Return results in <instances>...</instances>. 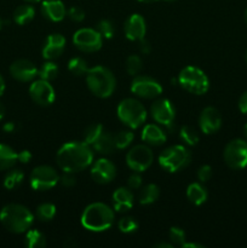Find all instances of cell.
Returning <instances> with one entry per match:
<instances>
[{"label": "cell", "mask_w": 247, "mask_h": 248, "mask_svg": "<svg viewBox=\"0 0 247 248\" xmlns=\"http://www.w3.org/2000/svg\"><path fill=\"white\" fill-rule=\"evenodd\" d=\"M103 126L102 124L94 123L92 125L87 126L84 131V142L87 143L89 145H92L97 140H98L99 136L103 132Z\"/></svg>", "instance_id": "obj_32"}, {"label": "cell", "mask_w": 247, "mask_h": 248, "mask_svg": "<svg viewBox=\"0 0 247 248\" xmlns=\"http://www.w3.org/2000/svg\"><path fill=\"white\" fill-rule=\"evenodd\" d=\"M56 216V206L50 202L40 203L36 208V217L41 222H50Z\"/></svg>", "instance_id": "obj_31"}, {"label": "cell", "mask_w": 247, "mask_h": 248, "mask_svg": "<svg viewBox=\"0 0 247 248\" xmlns=\"http://www.w3.org/2000/svg\"><path fill=\"white\" fill-rule=\"evenodd\" d=\"M65 38L60 33L50 34L43 46V57L46 61H53L60 57L65 48Z\"/></svg>", "instance_id": "obj_18"}, {"label": "cell", "mask_w": 247, "mask_h": 248, "mask_svg": "<svg viewBox=\"0 0 247 248\" xmlns=\"http://www.w3.org/2000/svg\"><path fill=\"white\" fill-rule=\"evenodd\" d=\"M2 130H4L6 133H11L16 130V125H15V123H12V121H9V123L4 124Z\"/></svg>", "instance_id": "obj_47"}, {"label": "cell", "mask_w": 247, "mask_h": 248, "mask_svg": "<svg viewBox=\"0 0 247 248\" xmlns=\"http://www.w3.org/2000/svg\"><path fill=\"white\" fill-rule=\"evenodd\" d=\"M41 15L51 22H61L64 19L67 10L61 0H44L41 4Z\"/></svg>", "instance_id": "obj_20"}, {"label": "cell", "mask_w": 247, "mask_h": 248, "mask_svg": "<svg viewBox=\"0 0 247 248\" xmlns=\"http://www.w3.org/2000/svg\"><path fill=\"white\" fill-rule=\"evenodd\" d=\"M4 116H5V107H4V104L0 102V120H1Z\"/></svg>", "instance_id": "obj_51"}, {"label": "cell", "mask_w": 247, "mask_h": 248, "mask_svg": "<svg viewBox=\"0 0 247 248\" xmlns=\"http://www.w3.org/2000/svg\"><path fill=\"white\" fill-rule=\"evenodd\" d=\"M46 237L36 229H29L24 237V245L28 248H43L46 246Z\"/></svg>", "instance_id": "obj_28"}, {"label": "cell", "mask_w": 247, "mask_h": 248, "mask_svg": "<svg viewBox=\"0 0 247 248\" xmlns=\"http://www.w3.org/2000/svg\"><path fill=\"white\" fill-rule=\"evenodd\" d=\"M118 118L124 125L136 130L147 120V110L139 101L135 98H125L119 103L116 109Z\"/></svg>", "instance_id": "obj_5"}, {"label": "cell", "mask_w": 247, "mask_h": 248, "mask_svg": "<svg viewBox=\"0 0 247 248\" xmlns=\"http://www.w3.org/2000/svg\"><path fill=\"white\" fill-rule=\"evenodd\" d=\"M68 69L72 74L77 75V77H81V75H86L89 68H87V62L84 58L74 57L68 63Z\"/></svg>", "instance_id": "obj_34"}, {"label": "cell", "mask_w": 247, "mask_h": 248, "mask_svg": "<svg viewBox=\"0 0 247 248\" xmlns=\"http://www.w3.org/2000/svg\"><path fill=\"white\" fill-rule=\"evenodd\" d=\"M113 202H114V210L116 212H127L132 208L135 199H133L132 191L130 188H118L113 194Z\"/></svg>", "instance_id": "obj_21"}, {"label": "cell", "mask_w": 247, "mask_h": 248, "mask_svg": "<svg viewBox=\"0 0 247 248\" xmlns=\"http://www.w3.org/2000/svg\"><path fill=\"white\" fill-rule=\"evenodd\" d=\"M27 1H31V2H38V1H40V0H27Z\"/></svg>", "instance_id": "obj_56"}, {"label": "cell", "mask_w": 247, "mask_h": 248, "mask_svg": "<svg viewBox=\"0 0 247 248\" xmlns=\"http://www.w3.org/2000/svg\"><path fill=\"white\" fill-rule=\"evenodd\" d=\"M207 190L201 183H191L186 188V198L191 203L196 206L205 203L207 200Z\"/></svg>", "instance_id": "obj_24"}, {"label": "cell", "mask_w": 247, "mask_h": 248, "mask_svg": "<svg viewBox=\"0 0 247 248\" xmlns=\"http://www.w3.org/2000/svg\"><path fill=\"white\" fill-rule=\"evenodd\" d=\"M34 216L29 208L21 203H9L0 211V223L14 234H23L31 229Z\"/></svg>", "instance_id": "obj_2"}, {"label": "cell", "mask_w": 247, "mask_h": 248, "mask_svg": "<svg viewBox=\"0 0 247 248\" xmlns=\"http://www.w3.org/2000/svg\"><path fill=\"white\" fill-rule=\"evenodd\" d=\"M119 230L124 234H131L138 229V223L132 217H123L118 223Z\"/></svg>", "instance_id": "obj_37"}, {"label": "cell", "mask_w": 247, "mask_h": 248, "mask_svg": "<svg viewBox=\"0 0 247 248\" xmlns=\"http://www.w3.org/2000/svg\"><path fill=\"white\" fill-rule=\"evenodd\" d=\"M35 16V10L31 5L23 4L19 5L16 10L14 11V22L19 24V26H24V24L29 23L31 19Z\"/></svg>", "instance_id": "obj_26"}, {"label": "cell", "mask_w": 247, "mask_h": 248, "mask_svg": "<svg viewBox=\"0 0 247 248\" xmlns=\"http://www.w3.org/2000/svg\"><path fill=\"white\" fill-rule=\"evenodd\" d=\"M160 196V189L156 184H147L143 186V189L139 193V203L140 205H150L154 203L155 201L159 199Z\"/></svg>", "instance_id": "obj_27"}, {"label": "cell", "mask_w": 247, "mask_h": 248, "mask_svg": "<svg viewBox=\"0 0 247 248\" xmlns=\"http://www.w3.org/2000/svg\"><path fill=\"white\" fill-rule=\"evenodd\" d=\"M24 179V173L19 169H10L4 178V186L7 190H14L15 188L21 186Z\"/></svg>", "instance_id": "obj_29"}, {"label": "cell", "mask_w": 247, "mask_h": 248, "mask_svg": "<svg viewBox=\"0 0 247 248\" xmlns=\"http://www.w3.org/2000/svg\"><path fill=\"white\" fill-rule=\"evenodd\" d=\"M165 1H169V2H173V1H177V0H165Z\"/></svg>", "instance_id": "obj_57"}, {"label": "cell", "mask_w": 247, "mask_h": 248, "mask_svg": "<svg viewBox=\"0 0 247 248\" xmlns=\"http://www.w3.org/2000/svg\"><path fill=\"white\" fill-rule=\"evenodd\" d=\"M131 92L140 98H156L162 93V86L155 79L145 75H136L131 82Z\"/></svg>", "instance_id": "obj_12"}, {"label": "cell", "mask_w": 247, "mask_h": 248, "mask_svg": "<svg viewBox=\"0 0 247 248\" xmlns=\"http://www.w3.org/2000/svg\"><path fill=\"white\" fill-rule=\"evenodd\" d=\"M39 78L43 80H46V81H52L57 78L58 75V67L56 63H53L52 61H46L41 68L39 69L38 73Z\"/></svg>", "instance_id": "obj_30"}, {"label": "cell", "mask_w": 247, "mask_h": 248, "mask_svg": "<svg viewBox=\"0 0 247 248\" xmlns=\"http://www.w3.org/2000/svg\"><path fill=\"white\" fill-rule=\"evenodd\" d=\"M190 161L191 153L184 145H172V147L166 148L159 155L160 166L171 173L186 167L190 164Z\"/></svg>", "instance_id": "obj_7"}, {"label": "cell", "mask_w": 247, "mask_h": 248, "mask_svg": "<svg viewBox=\"0 0 247 248\" xmlns=\"http://www.w3.org/2000/svg\"><path fill=\"white\" fill-rule=\"evenodd\" d=\"M179 137L182 138V140H183L185 144L191 145V147L198 144L199 140H200L198 131L188 125L183 126V127L181 128V131H179Z\"/></svg>", "instance_id": "obj_33"}, {"label": "cell", "mask_w": 247, "mask_h": 248, "mask_svg": "<svg viewBox=\"0 0 247 248\" xmlns=\"http://www.w3.org/2000/svg\"><path fill=\"white\" fill-rule=\"evenodd\" d=\"M224 161L230 169L241 170L247 166V142L244 140H232L225 145L223 153Z\"/></svg>", "instance_id": "obj_9"}, {"label": "cell", "mask_w": 247, "mask_h": 248, "mask_svg": "<svg viewBox=\"0 0 247 248\" xmlns=\"http://www.w3.org/2000/svg\"><path fill=\"white\" fill-rule=\"evenodd\" d=\"M115 215L113 208L103 202L90 203L82 212L81 225L90 232H106L113 225Z\"/></svg>", "instance_id": "obj_3"}, {"label": "cell", "mask_w": 247, "mask_h": 248, "mask_svg": "<svg viewBox=\"0 0 247 248\" xmlns=\"http://www.w3.org/2000/svg\"><path fill=\"white\" fill-rule=\"evenodd\" d=\"M154 161V154L148 145L137 144L131 148L126 154V164L132 171L144 172L152 166Z\"/></svg>", "instance_id": "obj_8"}, {"label": "cell", "mask_w": 247, "mask_h": 248, "mask_svg": "<svg viewBox=\"0 0 247 248\" xmlns=\"http://www.w3.org/2000/svg\"><path fill=\"white\" fill-rule=\"evenodd\" d=\"M86 84L94 96L98 98H108L115 91L116 79L108 68L96 65L87 70Z\"/></svg>", "instance_id": "obj_4"}, {"label": "cell", "mask_w": 247, "mask_h": 248, "mask_svg": "<svg viewBox=\"0 0 247 248\" xmlns=\"http://www.w3.org/2000/svg\"><path fill=\"white\" fill-rule=\"evenodd\" d=\"M97 31L102 35L104 39H111L115 33V28H114L113 23L108 19H102L97 24Z\"/></svg>", "instance_id": "obj_38"}, {"label": "cell", "mask_w": 247, "mask_h": 248, "mask_svg": "<svg viewBox=\"0 0 247 248\" xmlns=\"http://www.w3.org/2000/svg\"><path fill=\"white\" fill-rule=\"evenodd\" d=\"M18 156V161L22 162V164H28L31 160V153L29 150H22L17 154Z\"/></svg>", "instance_id": "obj_45"}, {"label": "cell", "mask_w": 247, "mask_h": 248, "mask_svg": "<svg viewBox=\"0 0 247 248\" xmlns=\"http://www.w3.org/2000/svg\"><path fill=\"white\" fill-rule=\"evenodd\" d=\"M138 1L144 2V4H152V2H156L159 1V0H138Z\"/></svg>", "instance_id": "obj_52"}, {"label": "cell", "mask_w": 247, "mask_h": 248, "mask_svg": "<svg viewBox=\"0 0 247 248\" xmlns=\"http://www.w3.org/2000/svg\"><path fill=\"white\" fill-rule=\"evenodd\" d=\"M199 125L205 135L216 133L222 126V116L215 107H206L200 114Z\"/></svg>", "instance_id": "obj_17"}, {"label": "cell", "mask_w": 247, "mask_h": 248, "mask_svg": "<svg viewBox=\"0 0 247 248\" xmlns=\"http://www.w3.org/2000/svg\"><path fill=\"white\" fill-rule=\"evenodd\" d=\"M58 167L63 172H77L87 169L93 161V152L91 145L84 140H73L63 144L56 155Z\"/></svg>", "instance_id": "obj_1"}, {"label": "cell", "mask_w": 247, "mask_h": 248, "mask_svg": "<svg viewBox=\"0 0 247 248\" xmlns=\"http://www.w3.org/2000/svg\"><path fill=\"white\" fill-rule=\"evenodd\" d=\"M4 91H5V80L4 78L0 75V96H2Z\"/></svg>", "instance_id": "obj_50"}, {"label": "cell", "mask_w": 247, "mask_h": 248, "mask_svg": "<svg viewBox=\"0 0 247 248\" xmlns=\"http://www.w3.org/2000/svg\"><path fill=\"white\" fill-rule=\"evenodd\" d=\"M127 186L131 190H136V189H139L142 186V177L138 174V172L131 174L127 179Z\"/></svg>", "instance_id": "obj_43"}, {"label": "cell", "mask_w": 247, "mask_h": 248, "mask_svg": "<svg viewBox=\"0 0 247 248\" xmlns=\"http://www.w3.org/2000/svg\"><path fill=\"white\" fill-rule=\"evenodd\" d=\"M98 154L102 155H109L114 152L115 149V140H114V136L111 133L103 131L102 135L99 136L98 140L91 145Z\"/></svg>", "instance_id": "obj_23"}, {"label": "cell", "mask_w": 247, "mask_h": 248, "mask_svg": "<svg viewBox=\"0 0 247 248\" xmlns=\"http://www.w3.org/2000/svg\"><path fill=\"white\" fill-rule=\"evenodd\" d=\"M39 69L31 61L26 58H19L12 62L10 65V74L15 80L21 82L33 81L38 75Z\"/></svg>", "instance_id": "obj_15"}, {"label": "cell", "mask_w": 247, "mask_h": 248, "mask_svg": "<svg viewBox=\"0 0 247 248\" xmlns=\"http://www.w3.org/2000/svg\"><path fill=\"white\" fill-rule=\"evenodd\" d=\"M143 142L150 145H162L167 140L165 131L156 124H148L142 130Z\"/></svg>", "instance_id": "obj_22"}, {"label": "cell", "mask_w": 247, "mask_h": 248, "mask_svg": "<svg viewBox=\"0 0 247 248\" xmlns=\"http://www.w3.org/2000/svg\"><path fill=\"white\" fill-rule=\"evenodd\" d=\"M150 113H152V118L154 119L155 123H157L159 125L165 126L167 128H171L173 125L176 110H174L173 104L169 99L161 98L155 101L150 108Z\"/></svg>", "instance_id": "obj_14"}, {"label": "cell", "mask_w": 247, "mask_h": 248, "mask_svg": "<svg viewBox=\"0 0 247 248\" xmlns=\"http://www.w3.org/2000/svg\"><path fill=\"white\" fill-rule=\"evenodd\" d=\"M102 41L103 38L97 29L81 28L73 35V44L82 52H96L102 47Z\"/></svg>", "instance_id": "obj_11"}, {"label": "cell", "mask_w": 247, "mask_h": 248, "mask_svg": "<svg viewBox=\"0 0 247 248\" xmlns=\"http://www.w3.org/2000/svg\"><path fill=\"white\" fill-rule=\"evenodd\" d=\"M245 22H246V26H247V10L245 11Z\"/></svg>", "instance_id": "obj_55"}, {"label": "cell", "mask_w": 247, "mask_h": 248, "mask_svg": "<svg viewBox=\"0 0 247 248\" xmlns=\"http://www.w3.org/2000/svg\"><path fill=\"white\" fill-rule=\"evenodd\" d=\"M239 109L241 113L247 114V91L242 93V96L239 99Z\"/></svg>", "instance_id": "obj_46"}, {"label": "cell", "mask_w": 247, "mask_h": 248, "mask_svg": "<svg viewBox=\"0 0 247 248\" xmlns=\"http://www.w3.org/2000/svg\"><path fill=\"white\" fill-rule=\"evenodd\" d=\"M135 140V135L131 131H120L114 136V140H115L116 149H125Z\"/></svg>", "instance_id": "obj_35"}, {"label": "cell", "mask_w": 247, "mask_h": 248, "mask_svg": "<svg viewBox=\"0 0 247 248\" xmlns=\"http://www.w3.org/2000/svg\"><path fill=\"white\" fill-rule=\"evenodd\" d=\"M60 183L65 188H72L77 184V178L72 172H64L62 176H60Z\"/></svg>", "instance_id": "obj_42"}, {"label": "cell", "mask_w": 247, "mask_h": 248, "mask_svg": "<svg viewBox=\"0 0 247 248\" xmlns=\"http://www.w3.org/2000/svg\"><path fill=\"white\" fill-rule=\"evenodd\" d=\"M178 84L185 91L194 94H205L210 89L207 75L200 68L188 65L183 68L178 75Z\"/></svg>", "instance_id": "obj_6"}, {"label": "cell", "mask_w": 247, "mask_h": 248, "mask_svg": "<svg viewBox=\"0 0 247 248\" xmlns=\"http://www.w3.org/2000/svg\"><path fill=\"white\" fill-rule=\"evenodd\" d=\"M116 167L110 160L99 159L93 164L91 169V177L96 183L98 184H108L115 178Z\"/></svg>", "instance_id": "obj_16"}, {"label": "cell", "mask_w": 247, "mask_h": 248, "mask_svg": "<svg viewBox=\"0 0 247 248\" xmlns=\"http://www.w3.org/2000/svg\"><path fill=\"white\" fill-rule=\"evenodd\" d=\"M196 176H198V179L200 181V183H206L212 177V167L208 166V165H203V166H201L198 170Z\"/></svg>", "instance_id": "obj_41"}, {"label": "cell", "mask_w": 247, "mask_h": 248, "mask_svg": "<svg viewBox=\"0 0 247 248\" xmlns=\"http://www.w3.org/2000/svg\"><path fill=\"white\" fill-rule=\"evenodd\" d=\"M138 47H139L140 53H143V55H149L150 51H152V46H150L149 41L145 40L144 38L138 41Z\"/></svg>", "instance_id": "obj_44"}, {"label": "cell", "mask_w": 247, "mask_h": 248, "mask_svg": "<svg viewBox=\"0 0 247 248\" xmlns=\"http://www.w3.org/2000/svg\"><path fill=\"white\" fill-rule=\"evenodd\" d=\"M169 237H170V240H171V242H173V244H176V245H179V246H182V245H183L186 240L184 230L181 229V228H178V227H172L171 229H170Z\"/></svg>", "instance_id": "obj_39"}, {"label": "cell", "mask_w": 247, "mask_h": 248, "mask_svg": "<svg viewBox=\"0 0 247 248\" xmlns=\"http://www.w3.org/2000/svg\"><path fill=\"white\" fill-rule=\"evenodd\" d=\"M124 31L126 38L131 41H139L140 39L144 38L147 26L143 16L138 14L131 15L124 24Z\"/></svg>", "instance_id": "obj_19"}, {"label": "cell", "mask_w": 247, "mask_h": 248, "mask_svg": "<svg viewBox=\"0 0 247 248\" xmlns=\"http://www.w3.org/2000/svg\"><path fill=\"white\" fill-rule=\"evenodd\" d=\"M29 96L38 106L48 107L55 102L56 93L50 81L39 79L31 82L29 87Z\"/></svg>", "instance_id": "obj_13"}, {"label": "cell", "mask_w": 247, "mask_h": 248, "mask_svg": "<svg viewBox=\"0 0 247 248\" xmlns=\"http://www.w3.org/2000/svg\"><path fill=\"white\" fill-rule=\"evenodd\" d=\"M154 247L155 248H172L173 246H172L171 244H166V242H159V244H156V245H154Z\"/></svg>", "instance_id": "obj_49"}, {"label": "cell", "mask_w": 247, "mask_h": 248, "mask_svg": "<svg viewBox=\"0 0 247 248\" xmlns=\"http://www.w3.org/2000/svg\"><path fill=\"white\" fill-rule=\"evenodd\" d=\"M125 67H126V72H127L128 74L132 75V77H136V75L139 74L140 70H142L143 62L142 60H140L139 56L131 55L128 56L127 60H126Z\"/></svg>", "instance_id": "obj_36"}, {"label": "cell", "mask_w": 247, "mask_h": 248, "mask_svg": "<svg viewBox=\"0 0 247 248\" xmlns=\"http://www.w3.org/2000/svg\"><path fill=\"white\" fill-rule=\"evenodd\" d=\"M29 182L34 190H48L60 182V174L52 166L40 165L31 171Z\"/></svg>", "instance_id": "obj_10"}, {"label": "cell", "mask_w": 247, "mask_h": 248, "mask_svg": "<svg viewBox=\"0 0 247 248\" xmlns=\"http://www.w3.org/2000/svg\"><path fill=\"white\" fill-rule=\"evenodd\" d=\"M18 160L17 153L10 145L0 143V171L12 169Z\"/></svg>", "instance_id": "obj_25"}, {"label": "cell", "mask_w": 247, "mask_h": 248, "mask_svg": "<svg viewBox=\"0 0 247 248\" xmlns=\"http://www.w3.org/2000/svg\"><path fill=\"white\" fill-rule=\"evenodd\" d=\"M182 247H184V248H203L205 246L201 244H195V242H184V244L182 245Z\"/></svg>", "instance_id": "obj_48"}, {"label": "cell", "mask_w": 247, "mask_h": 248, "mask_svg": "<svg viewBox=\"0 0 247 248\" xmlns=\"http://www.w3.org/2000/svg\"><path fill=\"white\" fill-rule=\"evenodd\" d=\"M244 133H245V136H246V138H247V124L245 125V127H244Z\"/></svg>", "instance_id": "obj_53"}, {"label": "cell", "mask_w": 247, "mask_h": 248, "mask_svg": "<svg viewBox=\"0 0 247 248\" xmlns=\"http://www.w3.org/2000/svg\"><path fill=\"white\" fill-rule=\"evenodd\" d=\"M246 63H247V52H246Z\"/></svg>", "instance_id": "obj_58"}, {"label": "cell", "mask_w": 247, "mask_h": 248, "mask_svg": "<svg viewBox=\"0 0 247 248\" xmlns=\"http://www.w3.org/2000/svg\"><path fill=\"white\" fill-rule=\"evenodd\" d=\"M67 14L73 22H81L85 18V11L79 6H72L68 10Z\"/></svg>", "instance_id": "obj_40"}, {"label": "cell", "mask_w": 247, "mask_h": 248, "mask_svg": "<svg viewBox=\"0 0 247 248\" xmlns=\"http://www.w3.org/2000/svg\"><path fill=\"white\" fill-rule=\"evenodd\" d=\"M2 26H4V21H2V19H1V17H0V31H1Z\"/></svg>", "instance_id": "obj_54"}]
</instances>
